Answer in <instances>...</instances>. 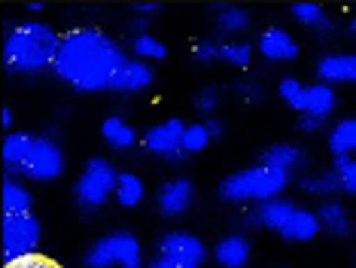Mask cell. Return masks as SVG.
<instances>
[{
    "mask_svg": "<svg viewBox=\"0 0 356 268\" xmlns=\"http://www.w3.org/2000/svg\"><path fill=\"white\" fill-rule=\"evenodd\" d=\"M128 58L122 55V49L107 34L95 28H79L61 40L52 68L64 83H70L79 92H101V88H110L116 70Z\"/></svg>",
    "mask_w": 356,
    "mask_h": 268,
    "instance_id": "1",
    "label": "cell"
},
{
    "mask_svg": "<svg viewBox=\"0 0 356 268\" xmlns=\"http://www.w3.org/2000/svg\"><path fill=\"white\" fill-rule=\"evenodd\" d=\"M61 40L43 22H25L10 31L3 43V61L13 73H40L55 64Z\"/></svg>",
    "mask_w": 356,
    "mask_h": 268,
    "instance_id": "2",
    "label": "cell"
},
{
    "mask_svg": "<svg viewBox=\"0 0 356 268\" xmlns=\"http://www.w3.org/2000/svg\"><path fill=\"white\" fill-rule=\"evenodd\" d=\"M286 180H289L286 171L256 165V168H247V171H238V174L225 177L222 198H229V201H271L280 195Z\"/></svg>",
    "mask_w": 356,
    "mask_h": 268,
    "instance_id": "3",
    "label": "cell"
},
{
    "mask_svg": "<svg viewBox=\"0 0 356 268\" xmlns=\"http://www.w3.org/2000/svg\"><path fill=\"white\" fill-rule=\"evenodd\" d=\"M143 262V253H140V241L128 232H119V235H110V238L98 241L86 256V265L88 268H110V265H119V268H140Z\"/></svg>",
    "mask_w": 356,
    "mask_h": 268,
    "instance_id": "4",
    "label": "cell"
},
{
    "mask_svg": "<svg viewBox=\"0 0 356 268\" xmlns=\"http://www.w3.org/2000/svg\"><path fill=\"white\" fill-rule=\"evenodd\" d=\"M37 244H40V223L31 214L3 219V262H6V268L22 262V259H28V256H34Z\"/></svg>",
    "mask_w": 356,
    "mask_h": 268,
    "instance_id": "5",
    "label": "cell"
},
{
    "mask_svg": "<svg viewBox=\"0 0 356 268\" xmlns=\"http://www.w3.org/2000/svg\"><path fill=\"white\" fill-rule=\"evenodd\" d=\"M116 183H119V174L110 168V161L104 159H92L83 171V177L76 180V198L79 205L95 210L101 207L104 201L110 198L113 192H116Z\"/></svg>",
    "mask_w": 356,
    "mask_h": 268,
    "instance_id": "6",
    "label": "cell"
},
{
    "mask_svg": "<svg viewBox=\"0 0 356 268\" xmlns=\"http://www.w3.org/2000/svg\"><path fill=\"white\" fill-rule=\"evenodd\" d=\"M61 171H64V156L58 143L49 141V137L34 141V150H31L28 161L22 165V174L31 177V180H55Z\"/></svg>",
    "mask_w": 356,
    "mask_h": 268,
    "instance_id": "7",
    "label": "cell"
},
{
    "mask_svg": "<svg viewBox=\"0 0 356 268\" xmlns=\"http://www.w3.org/2000/svg\"><path fill=\"white\" fill-rule=\"evenodd\" d=\"M183 132H186V125L180 119H168V122H159L156 128H149L147 137H143V143H147V150L156 152V156L180 161L186 156L183 152Z\"/></svg>",
    "mask_w": 356,
    "mask_h": 268,
    "instance_id": "8",
    "label": "cell"
},
{
    "mask_svg": "<svg viewBox=\"0 0 356 268\" xmlns=\"http://www.w3.org/2000/svg\"><path fill=\"white\" fill-rule=\"evenodd\" d=\"M159 253L168 256V259H177V262H183V265L198 268L201 262H204L207 250H204V244H201L195 235L171 232V235H165V238L159 241Z\"/></svg>",
    "mask_w": 356,
    "mask_h": 268,
    "instance_id": "9",
    "label": "cell"
},
{
    "mask_svg": "<svg viewBox=\"0 0 356 268\" xmlns=\"http://www.w3.org/2000/svg\"><path fill=\"white\" fill-rule=\"evenodd\" d=\"M149 83H152V68L143 64L140 58H131L116 70L110 88H116V92H140V88H147Z\"/></svg>",
    "mask_w": 356,
    "mask_h": 268,
    "instance_id": "10",
    "label": "cell"
},
{
    "mask_svg": "<svg viewBox=\"0 0 356 268\" xmlns=\"http://www.w3.org/2000/svg\"><path fill=\"white\" fill-rule=\"evenodd\" d=\"M192 205V183L189 180H171L159 189V210L165 216H180Z\"/></svg>",
    "mask_w": 356,
    "mask_h": 268,
    "instance_id": "11",
    "label": "cell"
},
{
    "mask_svg": "<svg viewBox=\"0 0 356 268\" xmlns=\"http://www.w3.org/2000/svg\"><path fill=\"white\" fill-rule=\"evenodd\" d=\"M259 49H262V55L265 58H271V61H293L298 55L296 40L289 37L283 28H268L265 31L262 40H259Z\"/></svg>",
    "mask_w": 356,
    "mask_h": 268,
    "instance_id": "12",
    "label": "cell"
},
{
    "mask_svg": "<svg viewBox=\"0 0 356 268\" xmlns=\"http://www.w3.org/2000/svg\"><path fill=\"white\" fill-rule=\"evenodd\" d=\"M296 214V207L289 205V201L283 198H271V201H262V205L256 207V214L250 216V223L253 226H265V229H283V226L289 223V216Z\"/></svg>",
    "mask_w": 356,
    "mask_h": 268,
    "instance_id": "13",
    "label": "cell"
},
{
    "mask_svg": "<svg viewBox=\"0 0 356 268\" xmlns=\"http://www.w3.org/2000/svg\"><path fill=\"white\" fill-rule=\"evenodd\" d=\"M250 259V241L244 235H229L216 244V262L222 268H244Z\"/></svg>",
    "mask_w": 356,
    "mask_h": 268,
    "instance_id": "14",
    "label": "cell"
},
{
    "mask_svg": "<svg viewBox=\"0 0 356 268\" xmlns=\"http://www.w3.org/2000/svg\"><path fill=\"white\" fill-rule=\"evenodd\" d=\"M317 70L326 83H341V79L356 83V55H326L317 64Z\"/></svg>",
    "mask_w": 356,
    "mask_h": 268,
    "instance_id": "15",
    "label": "cell"
},
{
    "mask_svg": "<svg viewBox=\"0 0 356 268\" xmlns=\"http://www.w3.org/2000/svg\"><path fill=\"white\" fill-rule=\"evenodd\" d=\"M320 216H314L311 210H298L296 207V214L289 216V223L280 229L283 238H289V241H311L314 235L320 232Z\"/></svg>",
    "mask_w": 356,
    "mask_h": 268,
    "instance_id": "16",
    "label": "cell"
},
{
    "mask_svg": "<svg viewBox=\"0 0 356 268\" xmlns=\"http://www.w3.org/2000/svg\"><path fill=\"white\" fill-rule=\"evenodd\" d=\"M302 159H305V152L298 150V146H293V143H274V146H268V150L262 152V165L286 171V174L293 168L302 165Z\"/></svg>",
    "mask_w": 356,
    "mask_h": 268,
    "instance_id": "17",
    "label": "cell"
},
{
    "mask_svg": "<svg viewBox=\"0 0 356 268\" xmlns=\"http://www.w3.org/2000/svg\"><path fill=\"white\" fill-rule=\"evenodd\" d=\"M31 150H34V137L31 134H10L3 141V161L10 171H22V165L28 161Z\"/></svg>",
    "mask_w": 356,
    "mask_h": 268,
    "instance_id": "18",
    "label": "cell"
},
{
    "mask_svg": "<svg viewBox=\"0 0 356 268\" xmlns=\"http://www.w3.org/2000/svg\"><path fill=\"white\" fill-rule=\"evenodd\" d=\"M332 107H335V92H332L326 83H317V86L305 88V110L302 113H311V116L326 119V113H332Z\"/></svg>",
    "mask_w": 356,
    "mask_h": 268,
    "instance_id": "19",
    "label": "cell"
},
{
    "mask_svg": "<svg viewBox=\"0 0 356 268\" xmlns=\"http://www.w3.org/2000/svg\"><path fill=\"white\" fill-rule=\"evenodd\" d=\"M104 141H107L113 150H131V146L137 143V134L125 119L110 116L107 122H104Z\"/></svg>",
    "mask_w": 356,
    "mask_h": 268,
    "instance_id": "20",
    "label": "cell"
},
{
    "mask_svg": "<svg viewBox=\"0 0 356 268\" xmlns=\"http://www.w3.org/2000/svg\"><path fill=\"white\" fill-rule=\"evenodd\" d=\"M28 207H31L28 189L19 180H6L3 183V214L6 216H22V214H28Z\"/></svg>",
    "mask_w": 356,
    "mask_h": 268,
    "instance_id": "21",
    "label": "cell"
},
{
    "mask_svg": "<svg viewBox=\"0 0 356 268\" xmlns=\"http://www.w3.org/2000/svg\"><path fill=\"white\" fill-rule=\"evenodd\" d=\"M329 146L335 156H350V152H356V119L338 122V125L332 128Z\"/></svg>",
    "mask_w": 356,
    "mask_h": 268,
    "instance_id": "22",
    "label": "cell"
},
{
    "mask_svg": "<svg viewBox=\"0 0 356 268\" xmlns=\"http://www.w3.org/2000/svg\"><path fill=\"white\" fill-rule=\"evenodd\" d=\"M320 223L335 235H350V219H347V210L338 201H326L320 207Z\"/></svg>",
    "mask_w": 356,
    "mask_h": 268,
    "instance_id": "23",
    "label": "cell"
},
{
    "mask_svg": "<svg viewBox=\"0 0 356 268\" xmlns=\"http://www.w3.org/2000/svg\"><path fill=\"white\" fill-rule=\"evenodd\" d=\"M116 198L122 207H137L143 201V183L140 177L134 174H119V183H116Z\"/></svg>",
    "mask_w": 356,
    "mask_h": 268,
    "instance_id": "24",
    "label": "cell"
},
{
    "mask_svg": "<svg viewBox=\"0 0 356 268\" xmlns=\"http://www.w3.org/2000/svg\"><path fill=\"white\" fill-rule=\"evenodd\" d=\"M293 15L307 28H317V31H332V22L323 15V10L317 3H296L293 6Z\"/></svg>",
    "mask_w": 356,
    "mask_h": 268,
    "instance_id": "25",
    "label": "cell"
},
{
    "mask_svg": "<svg viewBox=\"0 0 356 268\" xmlns=\"http://www.w3.org/2000/svg\"><path fill=\"white\" fill-rule=\"evenodd\" d=\"M131 49H134V55L140 61H147V58H165V55H168L165 43H159V40L149 37V34H137L131 40Z\"/></svg>",
    "mask_w": 356,
    "mask_h": 268,
    "instance_id": "26",
    "label": "cell"
},
{
    "mask_svg": "<svg viewBox=\"0 0 356 268\" xmlns=\"http://www.w3.org/2000/svg\"><path fill=\"white\" fill-rule=\"evenodd\" d=\"M216 24H220L222 34H241L250 28V15L244 10H222L216 15Z\"/></svg>",
    "mask_w": 356,
    "mask_h": 268,
    "instance_id": "27",
    "label": "cell"
},
{
    "mask_svg": "<svg viewBox=\"0 0 356 268\" xmlns=\"http://www.w3.org/2000/svg\"><path fill=\"white\" fill-rule=\"evenodd\" d=\"M207 143H210V134H207L204 125H186V132H183V152L186 156L201 152Z\"/></svg>",
    "mask_w": 356,
    "mask_h": 268,
    "instance_id": "28",
    "label": "cell"
},
{
    "mask_svg": "<svg viewBox=\"0 0 356 268\" xmlns=\"http://www.w3.org/2000/svg\"><path fill=\"white\" fill-rule=\"evenodd\" d=\"M335 174H338V180H341V189L356 195V159L338 156L335 159Z\"/></svg>",
    "mask_w": 356,
    "mask_h": 268,
    "instance_id": "29",
    "label": "cell"
},
{
    "mask_svg": "<svg viewBox=\"0 0 356 268\" xmlns=\"http://www.w3.org/2000/svg\"><path fill=\"white\" fill-rule=\"evenodd\" d=\"M250 55H253V46L250 43H244V40H234V43H225V46H220V58H225L229 64H250Z\"/></svg>",
    "mask_w": 356,
    "mask_h": 268,
    "instance_id": "30",
    "label": "cell"
},
{
    "mask_svg": "<svg viewBox=\"0 0 356 268\" xmlns=\"http://www.w3.org/2000/svg\"><path fill=\"white\" fill-rule=\"evenodd\" d=\"M307 192H317V195H326V192H335L338 186H341V180H338L335 171H329V174H320V177H307V180L302 183Z\"/></svg>",
    "mask_w": 356,
    "mask_h": 268,
    "instance_id": "31",
    "label": "cell"
},
{
    "mask_svg": "<svg viewBox=\"0 0 356 268\" xmlns=\"http://www.w3.org/2000/svg\"><path fill=\"white\" fill-rule=\"evenodd\" d=\"M280 97L296 110H305V88L296 79H280Z\"/></svg>",
    "mask_w": 356,
    "mask_h": 268,
    "instance_id": "32",
    "label": "cell"
},
{
    "mask_svg": "<svg viewBox=\"0 0 356 268\" xmlns=\"http://www.w3.org/2000/svg\"><path fill=\"white\" fill-rule=\"evenodd\" d=\"M216 104H220V88H216V86L201 88V95L195 97V107H198L201 113H213Z\"/></svg>",
    "mask_w": 356,
    "mask_h": 268,
    "instance_id": "33",
    "label": "cell"
},
{
    "mask_svg": "<svg viewBox=\"0 0 356 268\" xmlns=\"http://www.w3.org/2000/svg\"><path fill=\"white\" fill-rule=\"evenodd\" d=\"M10 268H58L52 262V259H46V256H28V259H22V262H15V265H10Z\"/></svg>",
    "mask_w": 356,
    "mask_h": 268,
    "instance_id": "34",
    "label": "cell"
},
{
    "mask_svg": "<svg viewBox=\"0 0 356 268\" xmlns=\"http://www.w3.org/2000/svg\"><path fill=\"white\" fill-rule=\"evenodd\" d=\"M216 55H220V49H216V43H201L198 49H195V58L201 61V64H207V61H213Z\"/></svg>",
    "mask_w": 356,
    "mask_h": 268,
    "instance_id": "35",
    "label": "cell"
},
{
    "mask_svg": "<svg viewBox=\"0 0 356 268\" xmlns=\"http://www.w3.org/2000/svg\"><path fill=\"white\" fill-rule=\"evenodd\" d=\"M298 125H302V132H320L323 119L320 116H311V113H302V122H298Z\"/></svg>",
    "mask_w": 356,
    "mask_h": 268,
    "instance_id": "36",
    "label": "cell"
},
{
    "mask_svg": "<svg viewBox=\"0 0 356 268\" xmlns=\"http://www.w3.org/2000/svg\"><path fill=\"white\" fill-rule=\"evenodd\" d=\"M238 95L244 97V101H259V86L256 83H241L238 86Z\"/></svg>",
    "mask_w": 356,
    "mask_h": 268,
    "instance_id": "37",
    "label": "cell"
},
{
    "mask_svg": "<svg viewBox=\"0 0 356 268\" xmlns=\"http://www.w3.org/2000/svg\"><path fill=\"white\" fill-rule=\"evenodd\" d=\"M149 268H192V265H183V262H177V259H168V256H159Z\"/></svg>",
    "mask_w": 356,
    "mask_h": 268,
    "instance_id": "38",
    "label": "cell"
},
{
    "mask_svg": "<svg viewBox=\"0 0 356 268\" xmlns=\"http://www.w3.org/2000/svg\"><path fill=\"white\" fill-rule=\"evenodd\" d=\"M204 128H207V134H210V137H220V134H222L220 119H207V122H204Z\"/></svg>",
    "mask_w": 356,
    "mask_h": 268,
    "instance_id": "39",
    "label": "cell"
},
{
    "mask_svg": "<svg viewBox=\"0 0 356 268\" xmlns=\"http://www.w3.org/2000/svg\"><path fill=\"white\" fill-rule=\"evenodd\" d=\"M159 6L156 3H137V13H156Z\"/></svg>",
    "mask_w": 356,
    "mask_h": 268,
    "instance_id": "40",
    "label": "cell"
},
{
    "mask_svg": "<svg viewBox=\"0 0 356 268\" xmlns=\"http://www.w3.org/2000/svg\"><path fill=\"white\" fill-rule=\"evenodd\" d=\"M3 125H6V128L13 125V110H3Z\"/></svg>",
    "mask_w": 356,
    "mask_h": 268,
    "instance_id": "41",
    "label": "cell"
},
{
    "mask_svg": "<svg viewBox=\"0 0 356 268\" xmlns=\"http://www.w3.org/2000/svg\"><path fill=\"white\" fill-rule=\"evenodd\" d=\"M350 34H353V37H356V19H353V22H350Z\"/></svg>",
    "mask_w": 356,
    "mask_h": 268,
    "instance_id": "42",
    "label": "cell"
}]
</instances>
